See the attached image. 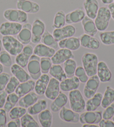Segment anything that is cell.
<instances>
[{
  "mask_svg": "<svg viewBox=\"0 0 114 127\" xmlns=\"http://www.w3.org/2000/svg\"><path fill=\"white\" fill-rule=\"evenodd\" d=\"M38 120L40 126L43 127H50L52 126L53 115L48 109L41 111L38 114Z\"/></svg>",
  "mask_w": 114,
  "mask_h": 127,
  "instance_id": "d6a6232c",
  "label": "cell"
},
{
  "mask_svg": "<svg viewBox=\"0 0 114 127\" xmlns=\"http://www.w3.org/2000/svg\"><path fill=\"white\" fill-rule=\"evenodd\" d=\"M60 90V82L56 78L52 77L50 79L44 95L48 99L53 100L59 95Z\"/></svg>",
  "mask_w": 114,
  "mask_h": 127,
  "instance_id": "2e32d148",
  "label": "cell"
},
{
  "mask_svg": "<svg viewBox=\"0 0 114 127\" xmlns=\"http://www.w3.org/2000/svg\"><path fill=\"white\" fill-rule=\"evenodd\" d=\"M16 7L26 14H35L40 11V7L38 3L30 0H17Z\"/></svg>",
  "mask_w": 114,
  "mask_h": 127,
  "instance_id": "4fadbf2b",
  "label": "cell"
},
{
  "mask_svg": "<svg viewBox=\"0 0 114 127\" xmlns=\"http://www.w3.org/2000/svg\"><path fill=\"white\" fill-rule=\"evenodd\" d=\"M52 101L50 106V110L53 113H57L67 104L68 97L65 94L60 92L58 96Z\"/></svg>",
  "mask_w": 114,
  "mask_h": 127,
  "instance_id": "484cf974",
  "label": "cell"
},
{
  "mask_svg": "<svg viewBox=\"0 0 114 127\" xmlns=\"http://www.w3.org/2000/svg\"><path fill=\"white\" fill-rule=\"evenodd\" d=\"M112 119H113V120L114 122V116L113 117V118H112Z\"/></svg>",
  "mask_w": 114,
  "mask_h": 127,
  "instance_id": "91938a15",
  "label": "cell"
},
{
  "mask_svg": "<svg viewBox=\"0 0 114 127\" xmlns=\"http://www.w3.org/2000/svg\"><path fill=\"white\" fill-rule=\"evenodd\" d=\"M38 100V95L35 93V92L31 91L25 96L20 98L18 104L20 106L28 109L35 103Z\"/></svg>",
  "mask_w": 114,
  "mask_h": 127,
  "instance_id": "f546056e",
  "label": "cell"
},
{
  "mask_svg": "<svg viewBox=\"0 0 114 127\" xmlns=\"http://www.w3.org/2000/svg\"></svg>",
  "mask_w": 114,
  "mask_h": 127,
  "instance_id": "94428289",
  "label": "cell"
},
{
  "mask_svg": "<svg viewBox=\"0 0 114 127\" xmlns=\"http://www.w3.org/2000/svg\"><path fill=\"white\" fill-rule=\"evenodd\" d=\"M3 16L6 20L20 24L28 23V14L19 9L8 8L4 11Z\"/></svg>",
  "mask_w": 114,
  "mask_h": 127,
  "instance_id": "5b68a950",
  "label": "cell"
},
{
  "mask_svg": "<svg viewBox=\"0 0 114 127\" xmlns=\"http://www.w3.org/2000/svg\"><path fill=\"white\" fill-rule=\"evenodd\" d=\"M114 102V89L111 86H107L103 95L101 105L102 108L105 109Z\"/></svg>",
  "mask_w": 114,
  "mask_h": 127,
  "instance_id": "e575fe53",
  "label": "cell"
},
{
  "mask_svg": "<svg viewBox=\"0 0 114 127\" xmlns=\"http://www.w3.org/2000/svg\"><path fill=\"white\" fill-rule=\"evenodd\" d=\"M101 41L105 45L114 44V31L101 32L99 35Z\"/></svg>",
  "mask_w": 114,
  "mask_h": 127,
  "instance_id": "60d3db41",
  "label": "cell"
},
{
  "mask_svg": "<svg viewBox=\"0 0 114 127\" xmlns=\"http://www.w3.org/2000/svg\"><path fill=\"white\" fill-rule=\"evenodd\" d=\"M11 76L10 74L2 72L0 74V91L4 90Z\"/></svg>",
  "mask_w": 114,
  "mask_h": 127,
  "instance_id": "c3c4849f",
  "label": "cell"
},
{
  "mask_svg": "<svg viewBox=\"0 0 114 127\" xmlns=\"http://www.w3.org/2000/svg\"><path fill=\"white\" fill-rule=\"evenodd\" d=\"M83 6L87 16L92 19H95L100 8L97 0H85Z\"/></svg>",
  "mask_w": 114,
  "mask_h": 127,
  "instance_id": "ffe728a7",
  "label": "cell"
},
{
  "mask_svg": "<svg viewBox=\"0 0 114 127\" xmlns=\"http://www.w3.org/2000/svg\"><path fill=\"white\" fill-rule=\"evenodd\" d=\"M83 127H97L98 126L96 124H84L82 126Z\"/></svg>",
  "mask_w": 114,
  "mask_h": 127,
  "instance_id": "9f6ffc18",
  "label": "cell"
},
{
  "mask_svg": "<svg viewBox=\"0 0 114 127\" xmlns=\"http://www.w3.org/2000/svg\"><path fill=\"white\" fill-rule=\"evenodd\" d=\"M59 116L60 119L65 122L69 123H78L80 122V115L79 113L64 106L59 111Z\"/></svg>",
  "mask_w": 114,
  "mask_h": 127,
  "instance_id": "9a60e30c",
  "label": "cell"
},
{
  "mask_svg": "<svg viewBox=\"0 0 114 127\" xmlns=\"http://www.w3.org/2000/svg\"><path fill=\"white\" fill-rule=\"evenodd\" d=\"M103 95L100 93H96L92 97L86 102V111H95L99 108L101 105Z\"/></svg>",
  "mask_w": 114,
  "mask_h": 127,
  "instance_id": "4dcf8cb0",
  "label": "cell"
},
{
  "mask_svg": "<svg viewBox=\"0 0 114 127\" xmlns=\"http://www.w3.org/2000/svg\"><path fill=\"white\" fill-rule=\"evenodd\" d=\"M77 67L76 61L74 60L73 58L69 59L63 63V69L68 78L74 76Z\"/></svg>",
  "mask_w": 114,
  "mask_h": 127,
  "instance_id": "8d00e7d4",
  "label": "cell"
},
{
  "mask_svg": "<svg viewBox=\"0 0 114 127\" xmlns=\"http://www.w3.org/2000/svg\"><path fill=\"white\" fill-rule=\"evenodd\" d=\"M0 63L6 67H11L12 61L10 54L6 50H2L0 53Z\"/></svg>",
  "mask_w": 114,
  "mask_h": 127,
  "instance_id": "7bdbcfd3",
  "label": "cell"
},
{
  "mask_svg": "<svg viewBox=\"0 0 114 127\" xmlns=\"http://www.w3.org/2000/svg\"><path fill=\"white\" fill-rule=\"evenodd\" d=\"M56 53V49L50 48L44 44H37L34 48V54L35 55L41 57L52 58Z\"/></svg>",
  "mask_w": 114,
  "mask_h": 127,
  "instance_id": "d4e9b609",
  "label": "cell"
},
{
  "mask_svg": "<svg viewBox=\"0 0 114 127\" xmlns=\"http://www.w3.org/2000/svg\"><path fill=\"white\" fill-rule=\"evenodd\" d=\"M101 1L105 5H109V4L114 2V0H101Z\"/></svg>",
  "mask_w": 114,
  "mask_h": 127,
  "instance_id": "11a10c76",
  "label": "cell"
},
{
  "mask_svg": "<svg viewBox=\"0 0 114 127\" xmlns=\"http://www.w3.org/2000/svg\"><path fill=\"white\" fill-rule=\"evenodd\" d=\"M65 14L62 10L58 11L54 16L52 28L53 29H59L65 25Z\"/></svg>",
  "mask_w": 114,
  "mask_h": 127,
  "instance_id": "f35d334b",
  "label": "cell"
},
{
  "mask_svg": "<svg viewBox=\"0 0 114 127\" xmlns=\"http://www.w3.org/2000/svg\"><path fill=\"white\" fill-rule=\"evenodd\" d=\"M2 42L5 50L12 56L18 55L24 48L23 44L13 36H3Z\"/></svg>",
  "mask_w": 114,
  "mask_h": 127,
  "instance_id": "7a4b0ae2",
  "label": "cell"
},
{
  "mask_svg": "<svg viewBox=\"0 0 114 127\" xmlns=\"http://www.w3.org/2000/svg\"><path fill=\"white\" fill-rule=\"evenodd\" d=\"M40 58L32 54L28 61L27 65L28 71L31 78L36 81L40 77L42 73L40 68Z\"/></svg>",
  "mask_w": 114,
  "mask_h": 127,
  "instance_id": "8992f818",
  "label": "cell"
},
{
  "mask_svg": "<svg viewBox=\"0 0 114 127\" xmlns=\"http://www.w3.org/2000/svg\"><path fill=\"white\" fill-rule=\"evenodd\" d=\"M4 109H0V127H6L7 125V114Z\"/></svg>",
  "mask_w": 114,
  "mask_h": 127,
  "instance_id": "681fc988",
  "label": "cell"
},
{
  "mask_svg": "<svg viewBox=\"0 0 114 127\" xmlns=\"http://www.w3.org/2000/svg\"><path fill=\"white\" fill-rule=\"evenodd\" d=\"M34 53V48L29 44L24 47L22 51L15 57V63L23 68L27 67L28 61Z\"/></svg>",
  "mask_w": 114,
  "mask_h": 127,
  "instance_id": "7c38bea8",
  "label": "cell"
},
{
  "mask_svg": "<svg viewBox=\"0 0 114 127\" xmlns=\"http://www.w3.org/2000/svg\"><path fill=\"white\" fill-rule=\"evenodd\" d=\"M3 71V65L0 63V74L2 73Z\"/></svg>",
  "mask_w": 114,
  "mask_h": 127,
  "instance_id": "6f0895ef",
  "label": "cell"
},
{
  "mask_svg": "<svg viewBox=\"0 0 114 127\" xmlns=\"http://www.w3.org/2000/svg\"><path fill=\"white\" fill-rule=\"evenodd\" d=\"M58 47L60 48L69 49L71 51H76L80 49L81 47L80 38L72 36L63 39L58 42Z\"/></svg>",
  "mask_w": 114,
  "mask_h": 127,
  "instance_id": "44dd1931",
  "label": "cell"
},
{
  "mask_svg": "<svg viewBox=\"0 0 114 127\" xmlns=\"http://www.w3.org/2000/svg\"><path fill=\"white\" fill-rule=\"evenodd\" d=\"M2 39H0V53L1 52V49H2Z\"/></svg>",
  "mask_w": 114,
  "mask_h": 127,
  "instance_id": "680465c9",
  "label": "cell"
},
{
  "mask_svg": "<svg viewBox=\"0 0 114 127\" xmlns=\"http://www.w3.org/2000/svg\"><path fill=\"white\" fill-rule=\"evenodd\" d=\"M47 101L45 100L38 99L35 103L28 108L27 112L31 115H38L41 111L47 109Z\"/></svg>",
  "mask_w": 114,
  "mask_h": 127,
  "instance_id": "1f68e13d",
  "label": "cell"
},
{
  "mask_svg": "<svg viewBox=\"0 0 114 127\" xmlns=\"http://www.w3.org/2000/svg\"><path fill=\"white\" fill-rule=\"evenodd\" d=\"M86 16V12L81 8H77L65 14L66 24L72 25L80 23Z\"/></svg>",
  "mask_w": 114,
  "mask_h": 127,
  "instance_id": "7402d4cb",
  "label": "cell"
},
{
  "mask_svg": "<svg viewBox=\"0 0 114 127\" xmlns=\"http://www.w3.org/2000/svg\"><path fill=\"white\" fill-rule=\"evenodd\" d=\"M108 7L110 11L111 17L114 20V2L109 4V5H108V7Z\"/></svg>",
  "mask_w": 114,
  "mask_h": 127,
  "instance_id": "db71d44e",
  "label": "cell"
},
{
  "mask_svg": "<svg viewBox=\"0 0 114 127\" xmlns=\"http://www.w3.org/2000/svg\"><path fill=\"white\" fill-rule=\"evenodd\" d=\"M41 43L50 48L57 49L58 47V42L56 40L53 34L47 30H45L41 39Z\"/></svg>",
  "mask_w": 114,
  "mask_h": 127,
  "instance_id": "d590c367",
  "label": "cell"
},
{
  "mask_svg": "<svg viewBox=\"0 0 114 127\" xmlns=\"http://www.w3.org/2000/svg\"><path fill=\"white\" fill-rule=\"evenodd\" d=\"M72 51L64 48H60L54 53L51 58L53 64H61L69 59L74 58Z\"/></svg>",
  "mask_w": 114,
  "mask_h": 127,
  "instance_id": "5bb4252c",
  "label": "cell"
},
{
  "mask_svg": "<svg viewBox=\"0 0 114 127\" xmlns=\"http://www.w3.org/2000/svg\"><path fill=\"white\" fill-rule=\"evenodd\" d=\"M82 63L88 77L97 74L98 59L96 54L86 53L82 57Z\"/></svg>",
  "mask_w": 114,
  "mask_h": 127,
  "instance_id": "6da1fadb",
  "label": "cell"
},
{
  "mask_svg": "<svg viewBox=\"0 0 114 127\" xmlns=\"http://www.w3.org/2000/svg\"><path fill=\"white\" fill-rule=\"evenodd\" d=\"M49 73L52 77L56 78L59 82H62L67 78L64 70L60 64H53L49 70Z\"/></svg>",
  "mask_w": 114,
  "mask_h": 127,
  "instance_id": "836d02e7",
  "label": "cell"
},
{
  "mask_svg": "<svg viewBox=\"0 0 114 127\" xmlns=\"http://www.w3.org/2000/svg\"><path fill=\"white\" fill-rule=\"evenodd\" d=\"M45 31V24L40 19H36L33 21L31 28V41L33 44H39Z\"/></svg>",
  "mask_w": 114,
  "mask_h": 127,
  "instance_id": "ba28073f",
  "label": "cell"
},
{
  "mask_svg": "<svg viewBox=\"0 0 114 127\" xmlns=\"http://www.w3.org/2000/svg\"><path fill=\"white\" fill-rule=\"evenodd\" d=\"M111 18V13L108 7L106 6H102L100 7L97 16L94 21L98 31H105L109 27Z\"/></svg>",
  "mask_w": 114,
  "mask_h": 127,
  "instance_id": "277c9868",
  "label": "cell"
},
{
  "mask_svg": "<svg viewBox=\"0 0 114 127\" xmlns=\"http://www.w3.org/2000/svg\"><path fill=\"white\" fill-rule=\"evenodd\" d=\"M74 76H76L80 80V82L82 83H86L88 80V76L83 66L77 67Z\"/></svg>",
  "mask_w": 114,
  "mask_h": 127,
  "instance_id": "bcb514c9",
  "label": "cell"
},
{
  "mask_svg": "<svg viewBox=\"0 0 114 127\" xmlns=\"http://www.w3.org/2000/svg\"><path fill=\"white\" fill-rule=\"evenodd\" d=\"M81 46L86 49L97 50L100 47V42L97 38L86 34L81 35L80 38Z\"/></svg>",
  "mask_w": 114,
  "mask_h": 127,
  "instance_id": "e0dca14e",
  "label": "cell"
},
{
  "mask_svg": "<svg viewBox=\"0 0 114 127\" xmlns=\"http://www.w3.org/2000/svg\"><path fill=\"white\" fill-rule=\"evenodd\" d=\"M31 28L32 25L30 23L24 24L23 27L17 35V39L23 45H28L31 41Z\"/></svg>",
  "mask_w": 114,
  "mask_h": 127,
  "instance_id": "ac0fdd59",
  "label": "cell"
},
{
  "mask_svg": "<svg viewBox=\"0 0 114 127\" xmlns=\"http://www.w3.org/2000/svg\"><path fill=\"white\" fill-rule=\"evenodd\" d=\"M102 119L109 120L113 118L114 116V102L105 109L102 113Z\"/></svg>",
  "mask_w": 114,
  "mask_h": 127,
  "instance_id": "7dc6e473",
  "label": "cell"
},
{
  "mask_svg": "<svg viewBox=\"0 0 114 127\" xmlns=\"http://www.w3.org/2000/svg\"><path fill=\"white\" fill-rule=\"evenodd\" d=\"M81 23H82L83 31L85 34L95 36L97 33L98 30L93 19L89 18L87 16H86L81 21Z\"/></svg>",
  "mask_w": 114,
  "mask_h": 127,
  "instance_id": "f1b7e54d",
  "label": "cell"
},
{
  "mask_svg": "<svg viewBox=\"0 0 114 127\" xmlns=\"http://www.w3.org/2000/svg\"><path fill=\"white\" fill-rule=\"evenodd\" d=\"M6 126L8 127H20L21 126V120L20 119H12L9 122L7 123Z\"/></svg>",
  "mask_w": 114,
  "mask_h": 127,
  "instance_id": "f5cc1de1",
  "label": "cell"
},
{
  "mask_svg": "<svg viewBox=\"0 0 114 127\" xmlns=\"http://www.w3.org/2000/svg\"><path fill=\"white\" fill-rule=\"evenodd\" d=\"M7 95L8 94L5 90L0 91V109L3 108L5 104Z\"/></svg>",
  "mask_w": 114,
  "mask_h": 127,
  "instance_id": "f907efd6",
  "label": "cell"
},
{
  "mask_svg": "<svg viewBox=\"0 0 114 127\" xmlns=\"http://www.w3.org/2000/svg\"><path fill=\"white\" fill-rule=\"evenodd\" d=\"M27 113L26 108L21 106H15L9 111V117L11 119H20Z\"/></svg>",
  "mask_w": 114,
  "mask_h": 127,
  "instance_id": "b9f144b4",
  "label": "cell"
},
{
  "mask_svg": "<svg viewBox=\"0 0 114 127\" xmlns=\"http://www.w3.org/2000/svg\"><path fill=\"white\" fill-rule=\"evenodd\" d=\"M50 79L49 76L47 74H42L36 80L35 84L34 90L37 95L39 96L44 95Z\"/></svg>",
  "mask_w": 114,
  "mask_h": 127,
  "instance_id": "4316f807",
  "label": "cell"
},
{
  "mask_svg": "<svg viewBox=\"0 0 114 127\" xmlns=\"http://www.w3.org/2000/svg\"><path fill=\"white\" fill-rule=\"evenodd\" d=\"M22 127H39V124L32 115L26 113L20 118Z\"/></svg>",
  "mask_w": 114,
  "mask_h": 127,
  "instance_id": "ab89813d",
  "label": "cell"
},
{
  "mask_svg": "<svg viewBox=\"0 0 114 127\" xmlns=\"http://www.w3.org/2000/svg\"><path fill=\"white\" fill-rule=\"evenodd\" d=\"M100 127H114V122L110 119L106 120L102 119L99 123Z\"/></svg>",
  "mask_w": 114,
  "mask_h": 127,
  "instance_id": "816d5d0a",
  "label": "cell"
},
{
  "mask_svg": "<svg viewBox=\"0 0 114 127\" xmlns=\"http://www.w3.org/2000/svg\"><path fill=\"white\" fill-rule=\"evenodd\" d=\"M102 112L100 111H87L82 113L80 116V122L84 124H99L102 119Z\"/></svg>",
  "mask_w": 114,
  "mask_h": 127,
  "instance_id": "30bf717a",
  "label": "cell"
},
{
  "mask_svg": "<svg viewBox=\"0 0 114 127\" xmlns=\"http://www.w3.org/2000/svg\"><path fill=\"white\" fill-rule=\"evenodd\" d=\"M76 32V28L72 25H67L59 29H55L53 35L57 41H59L69 37L73 36Z\"/></svg>",
  "mask_w": 114,
  "mask_h": 127,
  "instance_id": "8fae6325",
  "label": "cell"
},
{
  "mask_svg": "<svg viewBox=\"0 0 114 127\" xmlns=\"http://www.w3.org/2000/svg\"><path fill=\"white\" fill-rule=\"evenodd\" d=\"M23 27L21 24L15 22H3L0 25V34L2 36H14L19 33Z\"/></svg>",
  "mask_w": 114,
  "mask_h": 127,
  "instance_id": "9c48e42d",
  "label": "cell"
},
{
  "mask_svg": "<svg viewBox=\"0 0 114 127\" xmlns=\"http://www.w3.org/2000/svg\"><path fill=\"white\" fill-rule=\"evenodd\" d=\"M69 105L72 110L77 113H82L86 108V101L82 93L78 89L69 92Z\"/></svg>",
  "mask_w": 114,
  "mask_h": 127,
  "instance_id": "3957f363",
  "label": "cell"
},
{
  "mask_svg": "<svg viewBox=\"0 0 114 127\" xmlns=\"http://www.w3.org/2000/svg\"><path fill=\"white\" fill-rule=\"evenodd\" d=\"M10 71L13 76H15L20 83L26 82L31 79L30 74L24 69V68L20 66L16 63L11 66Z\"/></svg>",
  "mask_w": 114,
  "mask_h": 127,
  "instance_id": "cb8c5ba5",
  "label": "cell"
},
{
  "mask_svg": "<svg viewBox=\"0 0 114 127\" xmlns=\"http://www.w3.org/2000/svg\"><path fill=\"white\" fill-rule=\"evenodd\" d=\"M40 68L42 74H47L49 73L50 68L52 66L51 58L41 57L40 58Z\"/></svg>",
  "mask_w": 114,
  "mask_h": 127,
  "instance_id": "ee69618b",
  "label": "cell"
},
{
  "mask_svg": "<svg viewBox=\"0 0 114 127\" xmlns=\"http://www.w3.org/2000/svg\"><path fill=\"white\" fill-rule=\"evenodd\" d=\"M100 80L97 75H94L89 77L86 82L83 89V94L86 98L89 99L95 95L100 85Z\"/></svg>",
  "mask_w": 114,
  "mask_h": 127,
  "instance_id": "52a82bcc",
  "label": "cell"
},
{
  "mask_svg": "<svg viewBox=\"0 0 114 127\" xmlns=\"http://www.w3.org/2000/svg\"><path fill=\"white\" fill-rule=\"evenodd\" d=\"M35 82L33 80H29L26 82L20 83L15 93L21 98L30 92L33 91L35 88Z\"/></svg>",
  "mask_w": 114,
  "mask_h": 127,
  "instance_id": "83f0119b",
  "label": "cell"
},
{
  "mask_svg": "<svg viewBox=\"0 0 114 127\" xmlns=\"http://www.w3.org/2000/svg\"><path fill=\"white\" fill-rule=\"evenodd\" d=\"M20 82L19 81L15 76H13L12 77H11L9 81L6 85L5 90L7 94L14 93L16 90L17 87L20 84Z\"/></svg>",
  "mask_w": 114,
  "mask_h": 127,
  "instance_id": "f6af8a7d",
  "label": "cell"
},
{
  "mask_svg": "<svg viewBox=\"0 0 114 127\" xmlns=\"http://www.w3.org/2000/svg\"><path fill=\"white\" fill-rule=\"evenodd\" d=\"M80 85V80L76 76L69 78L67 77L66 79L60 82V88L63 92H69L78 89Z\"/></svg>",
  "mask_w": 114,
  "mask_h": 127,
  "instance_id": "603a6c76",
  "label": "cell"
},
{
  "mask_svg": "<svg viewBox=\"0 0 114 127\" xmlns=\"http://www.w3.org/2000/svg\"><path fill=\"white\" fill-rule=\"evenodd\" d=\"M19 99L20 97L15 93L8 94L5 104L3 108L4 110L7 113H9V111L16 106Z\"/></svg>",
  "mask_w": 114,
  "mask_h": 127,
  "instance_id": "74e56055",
  "label": "cell"
},
{
  "mask_svg": "<svg viewBox=\"0 0 114 127\" xmlns=\"http://www.w3.org/2000/svg\"><path fill=\"white\" fill-rule=\"evenodd\" d=\"M97 74L101 82H108L111 80L112 73L104 61L98 62Z\"/></svg>",
  "mask_w": 114,
  "mask_h": 127,
  "instance_id": "d6986e66",
  "label": "cell"
}]
</instances>
